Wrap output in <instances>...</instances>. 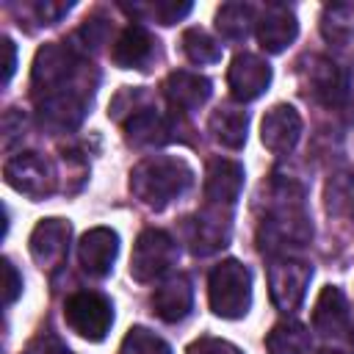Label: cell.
Listing matches in <instances>:
<instances>
[{"mask_svg": "<svg viewBox=\"0 0 354 354\" xmlns=\"http://www.w3.org/2000/svg\"><path fill=\"white\" fill-rule=\"evenodd\" d=\"M3 177H6V183L17 194H22V196H28L33 202L47 199L55 191V185H58L55 166L44 155H39V152L11 155L6 160V166H3Z\"/></svg>", "mask_w": 354, "mask_h": 354, "instance_id": "cell-7", "label": "cell"}, {"mask_svg": "<svg viewBox=\"0 0 354 354\" xmlns=\"http://www.w3.org/2000/svg\"><path fill=\"white\" fill-rule=\"evenodd\" d=\"M185 354H243L238 346H232L230 340H221V337H199L188 346Z\"/></svg>", "mask_w": 354, "mask_h": 354, "instance_id": "cell-33", "label": "cell"}, {"mask_svg": "<svg viewBox=\"0 0 354 354\" xmlns=\"http://www.w3.org/2000/svg\"><path fill=\"white\" fill-rule=\"evenodd\" d=\"M163 94L169 100V105L174 111L191 113L196 108H202L210 94H213V83L199 75V72H188V69H177L163 80Z\"/></svg>", "mask_w": 354, "mask_h": 354, "instance_id": "cell-19", "label": "cell"}, {"mask_svg": "<svg viewBox=\"0 0 354 354\" xmlns=\"http://www.w3.org/2000/svg\"><path fill=\"white\" fill-rule=\"evenodd\" d=\"M191 185H194V169L177 155H149L141 163H136L130 171L133 196L152 210L169 207Z\"/></svg>", "mask_w": 354, "mask_h": 354, "instance_id": "cell-1", "label": "cell"}, {"mask_svg": "<svg viewBox=\"0 0 354 354\" xmlns=\"http://www.w3.org/2000/svg\"><path fill=\"white\" fill-rule=\"evenodd\" d=\"M351 202H354V177L348 174L332 177L326 185V210L337 216L343 210H351Z\"/></svg>", "mask_w": 354, "mask_h": 354, "instance_id": "cell-30", "label": "cell"}, {"mask_svg": "<svg viewBox=\"0 0 354 354\" xmlns=\"http://www.w3.org/2000/svg\"><path fill=\"white\" fill-rule=\"evenodd\" d=\"M315 354H346V351H340V348H321V351H315Z\"/></svg>", "mask_w": 354, "mask_h": 354, "instance_id": "cell-36", "label": "cell"}, {"mask_svg": "<svg viewBox=\"0 0 354 354\" xmlns=\"http://www.w3.org/2000/svg\"><path fill=\"white\" fill-rule=\"evenodd\" d=\"M25 354H75V351H72L61 337H55V335L47 329V332H39V335L28 343Z\"/></svg>", "mask_w": 354, "mask_h": 354, "instance_id": "cell-31", "label": "cell"}, {"mask_svg": "<svg viewBox=\"0 0 354 354\" xmlns=\"http://www.w3.org/2000/svg\"><path fill=\"white\" fill-rule=\"evenodd\" d=\"M19 293H22V277L17 266L8 257H3V304L11 307L19 299Z\"/></svg>", "mask_w": 354, "mask_h": 354, "instance_id": "cell-32", "label": "cell"}, {"mask_svg": "<svg viewBox=\"0 0 354 354\" xmlns=\"http://www.w3.org/2000/svg\"><path fill=\"white\" fill-rule=\"evenodd\" d=\"M64 321L83 340L100 343L113 326V304L100 290H75L64 301Z\"/></svg>", "mask_w": 354, "mask_h": 354, "instance_id": "cell-5", "label": "cell"}, {"mask_svg": "<svg viewBox=\"0 0 354 354\" xmlns=\"http://www.w3.org/2000/svg\"><path fill=\"white\" fill-rule=\"evenodd\" d=\"M105 39H108V22H105L102 17H88V19L72 33V39H69L66 44L83 58V55H88V53H97V50L105 44Z\"/></svg>", "mask_w": 354, "mask_h": 354, "instance_id": "cell-27", "label": "cell"}, {"mask_svg": "<svg viewBox=\"0 0 354 354\" xmlns=\"http://www.w3.org/2000/svg\"><path fill=\"white\" fill-rule=\"evenodd\" d=\"M69 238H72V227L64 218H41L33 232H30V254L36 260V266L55 271L64 266L66 254H69Z\"/></svg>", "mask_w": 354, "mask_h": 354, "instance_id": "cell-13", "label": "cell"}, {"mask_svg": "<svg viewBox=\"0 0 354 354\" xmlns=\"http://www.w3.org/2000/svg\"><path fill=\"white\" fill-rule=\"evenodd\" d=\"M301 83H304L307 97H313L321 105H340L348 94L346 72L324 55L307 58V66L301 69Z\"/></svg>", "mask_w": 354, "mask_h": 354, "instance_id": "cell-10", "label": "cell"}, {"mask_svg": "<svg viewBox=\"0 0 354 354\" xmlns=\"http://www.w3.org/2000/svg\"><path fill=\"white\" fill-rule=\"evenodd\" d=\"M354 8L351 6H329L324 11V19H321V33L324 39L335 41V44H343L351 39L354 33Z\"/></svg>", "mask_w": 354, "mask_h": 354, "instance_id": "cell-28", "label": "cell"}, {"mask_svg": "<svg viewBox=\"0 0 354 354\" xmlns=\"http://www.w3.org/2000/svg\"><path fill=\"white\" fill-rule=\"evenodd\" d=\"M252 25H257V17L249 3H224L216 11V30L227 41H243Z\"/></svg>", "mask_w": 354, "mask_h": 354, "instance_id": "cell-24", "label": "cell"}, {"mask_svg": "<svg viewBox=\"0 0 354 354\" xmlns=\"http://www.w3.org/2000/svg\"><path fill=\"white\" fill-rule=\"evenodd\" d=\"M127 14L141 17L144 22H158V25H174L183 17L191 14V3H177V0H158V3H133V6H122Z\"/></svg>", "mask_w": 354, "mask_h": 354, "instance_id": "cell-25", "label": "cell"}, {"mask_svg": "<svg viewBox=\"0 0 354 354\" xmlns=\"http://www.w3.org/2000/svg\"><path fill=\"white\" fill-rule=\"evenodd\" d=\"M119 254V235L111 227H91L77 241V263L80 271L91 279H102L111 274L113 260Z\"/></svg>", "mask_w": 354, "mask_h": 354, "instance_id": "cell-12", "label": "cell"}, {"mask_svg": "<svg viewBox=\"0 0 354 354\" xmlns=\"http://www.w3.org/2000/svg\"><path fill=\"white\" fill-rule=\"evenodd\" d=\"M155 39L152 33L138 25V22H130L113 41L111 47V61L119 66V69H147V64L155 58Z\"/></svg>", "mask_w": 354, "mask_h": 354, "instance_id": "cell-20", "label": "cell"}, {"mask_svg": "<svg viewBox=\"0 0 354 354\" xmlns=\"http://www.w3.org/2000/svg\"><path fill=\"white\" fill-rule=\"evenodd\" d=\"M230 232H232L230 210L227 207H213V205H207L205 210L183 218V224H180L183 243L196 257H207V254L224 249L227 241H230Z\"/></svg>", "mask_w": 354, "mask_h": 354, "instance_id": "cell-9", "label": "cell"}, {"mask_svg": "<svg viewBox=\"0 0 354 354\" xmlns=\"http://www.w3.org/2000/svg\"><path fill=\"white\" fill-rule=\"evenodd\" d=\"M227 86L235 102H252L271 86V66L254 53H238L227 69Z\"/></svg>", "mask_w": 354, "mask_h": 354, "instance_id": "cell-11", "label": "cell"}, {"mask_svg": "<svg viewBox=\"0 0 354 354\" xmlns=\"http://www.w3.org/2000/svg\"><path fill=\"white\" fill-rule=\"evenodd\" d=\"M301 138V116L293 105L277 102L266 111L260 122V141L274 155H288Z\"/></svg>", "mask_w": 354, "mask_h": 354, "instance_id": "cell-14", "label": "cell"}, {"mask_svg": "<svg viewBox=\"0 0 354 354\" xmlns=\"http://www.w3.org/2000/svg\"><path fill=\"white\" fill-rule=\"evenodd\" d=\"M210 136L227 147V149H241L246 144V130H249V113L235 105H218L210 119H207Z\"/></svg>", "mask_w": 354, "mask_h": 354, "instance_id": "cell-22", "label": "cell"}, {"mask_svg": "<svg viewBox=\"0 0 354 354\" xmlns=\"http://www.w3.org/2000/svg\"><path fill=\"white\" fill-rule=\"evenodd\" d=\"M180 47H183V53L191 64L205 66V64L221 61V44L202 28H185L183 36H180Z\"/></svg>", "mask_w": 354, "mask_h": 354, "instance_id": "cell-26", "label": "cell"}, {"mask_svg": "<svg viewBox=\"0 0 354 354\" xmlns=\"http://www.w3.org/2000/svg\"><path fill=\"white\" fill-rule=\"evenodd\" d=\"M313 329L324 337H346L351 332V313H348V301L346 293L337 285H326L321 288L315 307H313Z\"/></svg>", "mask_w": 354, "mask_h": 354, "instance_id": "cell-18", "label": "cell"}, {"mask_svg": "<svg viewBox=\"0 0 354 354\" xmlns=\"http://www.w3.org/2000/svg\"><path fill=\"white\" fill-rule=\"evenodd\" d=\"M0 47H3V55H6L3 58V86H8V80L14 77V69H17V47H14V41L8 36L3 39Z\"/></svg>", "mask_w": 354, "mask_h": 354, "instance_id": "cell-35", "label": "cell"}, {"mask_svg": "<svg viewBox=\"0 0 354 354\" xmlns=\"http://www.w3.org/2000/svg\"><path fill=\"white\" fill-rule=\"evenodd\" d=\"M122 124H124L127 144H133L138 149H144V147H160V144H169V141L177 138L174 116H166V113L155 111L152 105L149 108H141L133 116H127Z\"/></svg>", "mask_w": 354, "mask_h": 354, "instance_id": "cell-17", "label": "cell"}, {"mask_svg": "<svg viewBox=\"0 0 354 354\" xmlns=\"http://www.w3.org/2000/svg\"><path fill=\"white\" fill-rule=\"evenodd\" d=\"M69 11H72V3H50V0H44V3H36L33 6V14H36V19L41 25H55Z\"/></svg>", "mask_w": 354, "mask_h": 354, "instance_id": "cell-34", "label": "cell"}, {"mask_svg": "<svg viewBox=\"0 0 354 354\" xmlns=\"http://www.w3.org/2000/svg\"><path fill=\"white\" fill-rule=\"evenodd\" d=\"M243 166L230 158H213L205 169V199L213 207H232L243 191Z\"/></svg>", "mask_w": 354, "mask_h": 354, "instance_id": "cell-16", "label": "cell"}, {"mask_svg": "<svg viewBox=\"0 0 354 354\" xmlns=\"http://www.w3.org/2000/svg\"><path fill=\"white\" fill-rule=\"evenodd\" d=\"M257 41L266 53H282L288 50L299 36V19L290 6L268 3L257 17Z\"/></svg>", "mask_w": 354, "mask_h": 354, "instance_id": "cell-15", "label": "cell"}, {"mask_svg": "<svg viewBox=\"0 0 354 354\" xmlns=\"http://www.w3.org/2000/svg\"><path fill=\"white\" fill-rule=\"evenodd\" d=\"M268 354H310V329L296 318L277 321L266 335Z\"/></svg>", "mask_w": 354, "mask_h": 354, "instance_id": "cell-23", "label": "cell"}, {"mask_svg": "<svg viewBox=\"0 0 354 354\" xmlns=\"http://www.w3.org/2000/svg\"><path fill=\"white\" fill-rule=\"evenodd\" d=\"M191 307H194V288L183 274L169 277L152 293V313L166 324L185 321L191 315Z\"/></svg>", "mask_w": 354, "mask_h": 354, "instance_id": "cell-21", "label": "cell"}, {"mask_svg": "<svg viewBox=\"0 0 354 354\" xmlns=\"http://www.w3.org/2000/svg\"><path fill=\"white\" fill-rule=\"evenodd\" d=\"M86 64L83 58L69 47V44H44L36 58H33V72H30V88L33 97L41 100L53 91H61L66 86H75L86 80Z\"/></svg>", "mask_w": 354, "mask_h": 354, "instance_id": "cell-3", "label": "cell"}, {"mask_svg": "<svg viewBox=\"0 0 354 354\" xmlns=\"http://www.w3.org/2000/svg\"><path fill=\"white\" fill-rule=\"evenodd\" d=\"M207 299L218 318H243L252 307V271L241 260H221L210 271Z\"/></svg>", "mask_w": 354, "mask_h": 354, "instance_id": "cell-2", "label": "cell"}, {"mask_svg": "<svg viewBox=\"0 0 354 354\" xmlns=\"http://www.w3.org/2000/svg\"><path fill=\"white\" fill-rule=\"evenodd\" d=\"M91 97H94V86L88 80H80L75 86H66L61 91H53V94L36 100L39 124L50 133L75 130L83 122V116L91 105Z\"/></svg>", "mask_w": 354, "mask_h": 354, "instance_id": "cell-4", "label": "cell"}, {"mask_svg": "<svg viewBox=\"0 0 354 354\" xmlns=\"http://www.w3.org/2000/svg\"><path fill=\"white\" fill-rule=\"evenodd\" d=\"M348 213H351V216H354V202H351V210H348Z\"/></svg>", "mask_w": 354, "mask_h": 354, "instance_id": "cell-37", "label": "cell"}, {"mask_svg": "<svg viewBox=\"0 0 354 354\" xmlns=\"http://www.w3.org/2000/svg\"><path fill=\"white\" fill-rule=\"evenodd\" d=\"M119 354H174V351L163 337H158L147 326H133V329H127V335L119 346Z\"/></svg>", "mask_w": 354, "mask_h": 354, "instance_id": "cell-29", "label": "cell"}, {"mask_svg": "<svg viewBox=\"0 0 354 354\" xmlns=\"http://www.w3.org/2000/svg\"><path fill=\"white\" fill-rule=\"evenodd\" d=\"M313 279V266L307 260H299L296 254H279L268 263V293L277 310L293 313L307 293V285Z\"/></svg>", "mask_w": 354, "mask_h": 354, "instance_id": "cell-8", "label": "cell"}, {"mask_svg": "<svg viewBox=\"0 0 354 354\" xmlns=\"http://www.w3.org/2000/svg\"><path fill=\"white\" fill-rule=\"evenodd\" d=\"M180 257V246L177 241L166 232V230H144L136 243H133V254H130V277L136 282H152L163 274H169L177 266Z\"/></svg>", "mask_w": 354, "mask_h": 354, "instance_id": "cell-6", "label": "cell"}]
</instances>
